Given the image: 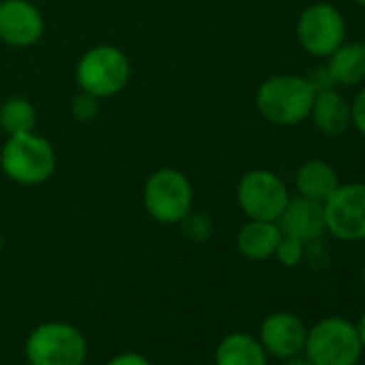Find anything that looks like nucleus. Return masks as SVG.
<instances>
[{"instance_id": "nucleus-8", "label": "nucleus", "mask_w": 365, "mask_h": 365, "mask_svg": "<svg viewBox=\"0 0 365 365\" xmlns=\"http://www.w3.org/2000/svg\"><path fill=\"white\" fill-rule=\"evenodd\" d=\"M324 226L341 243L365 241V182H346L322 202Z\"/></svg>"}, {"instance_id": "nucleus-25", "label": "nucleus", "mask_w": 365, "mask_h": 365, "mask_svg": "<svg viewBox=\"0 0 365 365\" xmlns=\"http://www.w3.org/2000/svg\"><path fill=\"white\" fill-rule=\"evenodd\" d=\"M282 365H312V361L305 356V354H297V356H290V359H284Z\"/></svg>"}, {"instance_id": "nucleus-24", "label": "nucleus", "mask_w": 365, "mask_h": 365, "mask_svg": "<svg viewBox=\"0 0 365 365\" xmlns=\"http://www.w3.org/2000/svg\"><path fill=\"white\" fill-rule=\"evenodd\" d=\"M106 365H153V361L140 352H120V354L112 356Z\"/></svg>"}, {"instance_id": "nucleus-20", "label": "nucleus", "mask_w": 365, "mask_h": 365, "mask_svg": "<svg viewBox=\"0 0 365 365\" xmlns=\"http://www.w3.org/2000/svg\"><path fill=\"white\" fill-rule=\"evenodd\" d=\"M71 112L78 120H93L99 112V99L95 95H88L84 91H80L76 97H73V106H71Z\"/></svg>"}, {"instance_id": "nucleus-14", "label": "nucleus", "mask_w": 365, "mask_h": 365, "mask_svg": "<svg viewBox=\"0 0 365 365\" xmlns=\"http://www.w3.org/2000/svg\"><path fill=\"white\" fill-rule=\"evenodd\" d=\"M309 118L324 135H339L350 127V103L335 88L316 93Z\"/></svg>"}, {"instance_id": "nucleus-7", "label": "nucleus", "mask_w": 365, "mask_h": 365, "mask_svg": "<svg viewBox=\"0 0 365 365\" xmlns=\"http://www.w3.org/2000/svg\"><path fill=\"white\" fill-rule=\"evenodd\" d=\"M288 200L286 182L264 168L245 172L237 185V205L247 220L277 222Z\"/></svg>"}, {"instance_id": "nucleus-30", "label": "nucleus", "mask_w": 365, "mask_h": 365, "mask_svg": "<svg viewBox=\"0 0 365 365\" xmlns=\"http://www.w3.org/2000/svg\"><path fill=\"white\" fill-rule=\"evenodd\" d=\"M29 365H31V363H29Z\"/></svg>"}, {"instance_id": "nucleus-15", "label": "nucleus", "mask_w": 365, "mask_h": 365, "mask_svg": "<svg viewBox=\"0 0 365 365\" xmlns=\"http://www.w3.org/2000/svg\"><path fill=\"white\" fill-rule=\"evenodd\" d=\"M339 185V176L335 168L320 159H309L299 165L294 174V187L297 194L316 202H324Z\"/></svg>"}, {"instance_id": "nucleus-2", "label": "nucleus", "mask_w": 365, "mask_h": 365, "mask_svg": "<svg viewBox=\"0 0 365 365\" xmlns=\"http://www.w3.org/2000/svg\"><path fill=\"white\" fill-rule=\"evenodd\" d=\"M0 168L18 185H43L56 172V150L35 131L9 135L0 150Z\"/></svg>"}, {"instance_id": "nucleus-10", "label": "nucleus", "mask_w": 365, "mask_h": 365, "mask_svg": "<svg viewBox=\"0 0 365 365\" xmlns=\"http://www.w3.org/2000/svg\"><path fill=\"white\" fill-rule=\"evenodd\" d=\"M43 33V16L31 0H0V41L11 48H29Z\"/></svg>"}, {"instance_id": "nucleus-26", "label": "nucleus", "mask_w": 365, "mask_h": 365, "mask_svg": "<svg viewBox=\"0 0 365 365\" xmlns=\"http://www.w3.org/2000/svg\"><path fill=\"white\" fill-rule=\"evenodd\" d=\"M354 327H356V333H359L361 346H363V350H365V312H363V314H361V318L354 322Z\"/></svg>"}, {"instance_id": "nucleus-27", "label": "nucleus", "mask_w": 365, "mask_h": 365, "mask_svg": "<svg viewBox=\"0 0 365 365\" xmlns=\"http://www.w3.org/2000/svg\"><path fill=\"white\" fill-rule=\"evenodd\" d=\"M3 250H5V241H3V235H0V256H3Z\"/></svg>"}, {"instance_id": "nucleus-22", "label": "nucleus", "mask_w": 365, "mask_h": 365, "mask_svg": "<svg viewBox=\"0 0 365 365\" xmlns=\"http://www.w3.org/2000/svg\"><path fill=\"white\" fill-rule=\"evenodd\" d=\"M350 125H354V129L365 138V86L359 88L350 101Z\"/></svg>"}, {"instance_id": "nucleus-4", "label": "nucleus", "mask_w": 365, "mask_h": 365, "mask_svg": "<svg viewBox=\"0 0 365 365\" xmlns=\"http://www.w3.org/2000/svg\"><path fill=\"white\" fill-rule=\"evenodd\" d=\"M144 209L159 224H180L194 211L192 180L176 168L155 170L144 185Z\"/></svg>"}, {"instance_id": "nucleus-16", "label": "nucleus", "mask_w": 365, "mask_h": 365, "mask_svg": "<svg viewBox=\"0 0 365 365\" xmlns=\"http://www.w3.org/2000/svg\"><path fill=\"white\" fill-rule=\"evenodd\" d=\"M327 69L335 86H359L365 82V43L344 41L327 56Z\"/></svg>"}, {"instance_id": "nucleus-13", "label": "nucleus", "mask_w": 365, "mask_h": 365, "mask_svg": "<svg viewBox=\"0 0 365 365\" xmlns=\"http://www.w3.org/2000/svg\"><path fill=\"white\" fill-rule=\"evenodd\" d=\"M282 239L277 222L247 220L237 235V250L247 260H269L275 254V247Z\"/></svg>"}, {"instance_id": "nucleus-21", "label": "nucleus", "mask_w": 365, "mask_h": 365, "mask_svg": "<svg viewBox=\"0 0 365 365\" xmlns=\"http://www.w3.org/2000/svg\"><path fill=\"white\" fill-rule=\"evenodd\" d=\"M180 224H185V232L192 237V239H198V241H202V239H207V237H211V220H207L205 215H194V211L182 220Z\"/></svg>"}, {"instance_id": "nucleus-23", "label": "nucleus", "mask_w": 365, "mask_h": 365, "mask_svg": "<svg viewBox=\"0 0 365 365\" xmlns=\"http://www.w3.org/2000/svg\"><path fill=\"white\" fill-rule=\"evenodd\" d=\"M307 84L312 86L314 93H322V91H329V88H335V82L327 69V65H320V67H314L307 76H305Z\"/></svg>"}, {"instance_id": "nucleus-6", "label": "nucleus", "mask_w": 365, "mask_h": 365, "mask_svg": "<svg viewBox=\"0 0 365 365\" xmlns=\"http://www.w3.org/2000/svg\"><path fill=\"white\" fill-rule=\"evenodd\" d=\"M129 76L131 65L127 54L108 43L86 50L76 67V82L80 91L95 95L97 99H108L123 93Z\"/></svg>"}, {"instance_id": "nucleus-28", "label": "nucleus", "mask_w": 365, "mask_h": 365, "mask_svg": "<svg viewBox=\"0 0 365 365\" xmlns=\"http://www.w3.org/2000/svg\"><path fill=\"white\" fill-rule=\"evenodd\" d=\"M354 3H359V5H361V7L365 9V0H354Z\"/></svg>"}, {"instance_id": "nucleus-3", "label": "nucleus", "mask_w": 365, "mask_h": 365, "mask_svg": "<svg viewBox=\"0 0 365 365\" xmlns=\"http://www.w3.org/2000/svg\"><path fill=\"white\" fill-rule=\"evenodd\" d=\"M303 354L312 365H356L363 346L354 322L341 316H327L307 329Z\"/></svg>"}, {"instance_id": "nucleus-29", "label": "nucleus", "mask_w": 365, "mask_h": 365, "mask_svg": "<svg viewBox=\"0 0 365 365\" xmlns=\"http://www.w3.org/2000/svg\"><path fill=\"white\" fill-rule=\"evenodd\" d=\"M361 275H363V284H365V262H363V273Z\"/></svg>"}, {"instance_id": "nucleus-17", "label": "nucleus", "mask_w": 365, "mask_h": 365, "mask_svg": "<svg viewBox=\"0 0 365 365\" xmlns=\"http://www.w3.org/2000/svg\"><path fill=\"white\" fill-rule=\"evenodd\" d=\"M267 361L260 339L250 333H230L215 350V365H267Z\"/></svg>"}, {"instance_id": "nucleus-11", "label": "nucleus", "mask_w": 365, "mask_h": 365, "mask_svg": "<svg viewBox=\"0 0 365 365\" xmlns=\"http://www.w3.org/2000/svg\"><path fill=\"white\" fill-rule=\"evenodd\" d=\"M258 339L267 354L284 361V359L303 354L305 339H307V327L297 314L273 312L262 320Z\"/></svg>"}, {"instance_id": "nucleus-18", "label": "nucleus", "mask_w": 365, "mask_h": 365, "mask_svg": "<svg viewBox=\"0 0 365 365\" xmlns=\"http://www.w3.org/2000/svg\"><path fill=\"white\" fill-rule=\"evenodd\" d=\"M37 110L24 97H11L0 106V129L7 135H20L35 131Z\"/></svg>"}, {"instance_id": "nucleus-19", "label": "nucleus", "mask_w": 365, "mask_h": 365, "mask_svg": "<svg viewBox=\"0 0 365 365\" xmlns=\"http://www.w3.org/2000/svg\"><path fill=\"white\" fill-rule=\"evenodd\" d=\"M305 245L307 243H303L297 237L282 235V239H279V243L275 247L273 258H277V262L284 264V267H297V264H301V260L305 256Z\"/></svg>"}, {"instance_id": "nucleus-1", "label": "nucleus", "mask_w": 365, "mask_h": 365, "mask_svg": "<svg viewBox=\"0 0 365 365\" xmlns=\"http://www.w3.org/2000/svg\"><path fill=\"white\" fill-rule=\"evenodd\" d=\"M316 93L305 76L277 73L267 78L256 91V108L264 120L277 127H294L309 118Z\"/></svg>"}, {"instance_id": "nucleus-9", "label": "nucleus", "mask_w": 365, "mask_h": 365, "mask_svg": "<svg viewBox=\"0 0 365 365\" xmlns=\"http://www.w3.org/2000/svg\"><path fill=\"white\" fill-rule=\"evenodd\" d=\"M297 41L314 58H327L346 41V22L337 7L314 3L299 16Z\"/></svg>"}, {"instance_id": "nucleus-12", "label": "nucleus", "mask_w": 365, "mask_h": 365, "mask_svg": "<svg viewBox=\"0 0 365 365\" xmlns=\"http://www.w3.org/2000/svg\"><path fill=\"white\" fill-rule=\"evenodd\" d=\"M277 226H279L282 235L297 237L303 243H314L327 232L324 207H322V202H316V200H309L303 196L290 198L277 220Z\"/></svg>"}, {"instance_id": "nucleus-5", "label": "nucleus", "mask_w": 365, "mask_h": 365, "mask_svg": "<svg viewBox=\"0 0 365 365\" xmlns=\"http://www.w3.org/2000/svg\"><path fill=\"white\" fill-rule=\"evenodd\" d=\"M24 352L31 365H84L88 344L73 324L50 320L29 333Z\"/></svg>"}]
</instances>
